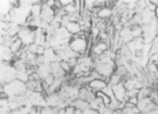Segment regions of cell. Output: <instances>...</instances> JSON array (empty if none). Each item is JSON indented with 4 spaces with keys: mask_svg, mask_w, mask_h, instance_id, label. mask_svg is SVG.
<instances>
[{
    "mask_svg": "<svg viewBox=\"0 0 158 114\" xmlns=\"http://www.w3.org/2000/svg\"><path fill=\"white\" fill-rule=\"evenodd\" d=\"M69 48L76 54H84L88 48V41L86 37L83 35L74 37L69 43Z\"/></svg>",
    "mask_w": 158,
    "mask_h": 114,
    "instance_id": "6da1fadb",
    "label": "cell"
},
{
    "mask_svg": "<svg viewBox=\"0 0 158 114\" xmlns=\"http://www.w3.org/2000/svg\"><path fill=\"white\" fill-rule=\"evenodd\" d=\"M26 85L20 80L13 81L7 85V91L12 95H20L26 91Z\"/></svg>",
    "mask_w": 158,
    "mask_h": 114,
    "instance_id": "7a4b0ae2",
    "label": "cell"
},
{
    "mask_svg": "<svg viewBox=\"0 0 158 114\" xmlns=\"http://www.w3.org/2000/svg\"><path fill=\"white\" fill-rule=\"evenodd\" d=\"M112 93L114 94V97L120 102H126L127 89L124 85V83H120L117 85L111 86Z\"/></svg>",
    "mask_w": 158,
    "mask_h": 114,
    "instance_id": "3957f363",
    "label": "cell"
},
{
    "mask_svg": "<svg viewBox=\"0 0 158 114\" xmlns=\"http://www.w3.org/2000/svg\"><path fill=\"white\" fill-rule=\"evenodd\" d=\"M88 85L91 90L95 94L99 91H104V89L107 87L108 83L102 79H94L90 81Z\"/></svg>",
    "mask_w": 158,
    "mask_h": 114,
    "instance_id": "277c9868",
    "label": "cell"
},
{
    "mask_svg": "<svg viewBox=\"0 0 158 114\" xmlns=\"http://www.w3.org/2000/svg\"><path fill=\"white\" fill-rule=\"evenodd\" d=\"M65 27L67 31L71 34H75V35H77V34L80 33V32L81 31V25L77 22L69 21L65 25Z\"/></svg>",
    "mask_w": 158,
    "mask_h": 114,
    "instance_id": "5b68a950",
    "label": "cell"
},
{
    "mask_svg": "<svg viewBox=\"0 0 158 114\" xmlns=\"http://www.w3.org/2000/svg\"><path fill=\"white\" fill-rule=\"evenodd\" d=\"M71 106H73L75 108H77V109H80L82 111H84L89 108V102L80 98H78L75 100H73V104H71Z\"/></svg>",
    "mask_w": 158,
    "mask_h": 114,
    "instance_id": "8992f818",
    "label": "cell"
},
{
    "mask_svg": "<svg viewBox=\"0 0 158 114\" xmlns=\"http://www.w3.org/2000/svg\"><path fill=\"white\" fill-rule=\"evenodd\" d=\"M95 96H96V97L101 100L105 106H109L111 102V98L109 95H107L103 91H99V92L96 93H95Z\"/></svg>",
    "mask_w": 158,
    "mask_h": 114,
    "instance_id": "52a82bcc",
    "label": "cell"
},
{
    "mask_svg": "<svg viewBox=\"0 0 158 114\" xmlns=\"http://www.w3.org/2000/svg\"><path fill=\"white\" fill-rule=\"evenodd\" d=\"M107 49V46L105 43L101 42L97 44L95 47L93 48V52L95 55H101L106 52V50Z\"/></svg>",
    "mask_w": 158,
    "mask_h": 114,
    "instance_id": "ba28073f",
    "label": "cell"
},
{
    "mask_svg": "<svg viewBox=\"0 0 158 114\" xmlns=\"http://www.w3.org/2000/svg\"><path fill=\"white\" fill-rule=\"evenodd\" d=\"M111 9L107 7L101 8L98 13V15L101 18H106L111 15Z\"/></svg>",
    "mask_w": 158,
    "mask_h": 114,
    "instance_id": "9c48e42d",
    "label": "cell"
},
{
    "mask_svg": "<svg viewBox=\"0 0 158 114\" xmlns=\"http://www.w3.org/2000/svg\"><path fill=\"white\" fill-rule=\"evenodd\" d=\"M122 78L121 76H120L119 75H117L116 73H114L113 75L109 78V85H110V86H112V85L120 83L122 82Z\"/></svg>",
    "mask_w": 158,
    "mask_h": 114,
    "instance_id": "30bf717a",
    "label": "cell"
},
{
    "mask_svg": "<svg viewBox=\"0 0 158 114\" xmlns=\"http://www.w3.org/2000/svg\"><path fill=\"white\" fill-rule=\"evenodd\" d=\"M22 44V43L20 39L16 40V41H13L12 43H11L10 48L11 50V52L14 53L18 52L19 49L20 48Z\"/></svg>",
    "mask_w": 158,
    "mask_h": 114,
    "instance_id": "8fae6325",
    "label": "cell"
},
{
    "mask_svg": "<svg viewBox=\"0 0 158 114\" xmlns=\"http://www.w3.org/2000/svg\"><path fill=\"white\" fill-rule=\"evenodd\" d=\"M58 110L57 108L54 107H47L44 108L41 110V114H58Z\"/></svg>",
    "mask_w": 158,
    "mask_h": 114,
    "instance_id": "7c38bea8",
    "label": "cell"
},
{
    "mask_svg": "<svg viewBox=\"0 0 158 114\" xmlns=\"http://www.w3.org/2000/svg\"><path fill=\"white\" fill-rule=\"evenodd\" d=\"M32 14H33V16H39V14H40L42 12V9L41 8V7L39 6V5L37 4H35L32 7Z\"/></svg>",
    "mask_w": 158,
    "mask_h": 114,
    "instance_id": "4fadbf2b",
    "label": "cell"
},
{
    "mask_svg": "<svg viewBox=\"0 0 158 114\" xmlns=\"http://www.w3.org/2000/svg\"><path fill=\"white\" fill-rule=\"evenodd\" d=\"M60 65L61 67V68H63V70L65 72H68L69 71H71V66L69 65L68 61H62L61 63H60Z\"/></svg>",
    "mask_w": 158,
    "mask_h": 114,
    "instance_id": "5bb4252c",
    "label": "cell"
},
{
    "mask_svg": "<svg viewBox=\"0 0 158 114\" xmlns=\"http://www.w3.org/2000/svg\"><path fill=\"white\" fill-rule=\"evenodd\" d=\"M75 108L73 106H68L65 108V114H75Z\"/></svg>",
    "mask_w": 158,
    "mask_h": 114,
    "instance_id": "9a60e30c",
    "label": "cell"
},
{
    "mask_svg": "<svg viewBox=\"0 0 158 114\" xmlns=\"http://www.w3.org/2000/svg\"><path fill=\"white\" fill-rule=\"evenodd\" d=\"M60 2L61 3V7H64L74 2L73 1H69V0H63V1H60Z\"/></svg>",
    "mask_w": 158,
    "mask_h": 114,
    "instance_id": "2e32d148",
    "label": "cell"
},
{
    "mask_svg": "<svg viewBox=\"0 0 158 114\" xmlns=\"http://www.w3.org/2000/svg\"><path fill=\"white\" fill-rule=\"evenodd\" d=\"M150 2L156 8L158 7V0H153V1H150Z\"/></svg>",
    "mask_w": 158,
    "mask_h": 114,
    "instance_id": "e0dca14e",
    "label": "cell"
},
{
    "mask_svg": "<svg viewBox=\"0 0 158 114\" xmlns=\"http://www.w3.org/2000/svg\"><path fill=\"white\" fill-rule=\"evenodd\" d=\"M146 114H158V107L157 108H156V109L149 112Z\"/></svg>",
    "mask_w": 158,
    "mask_h": 114,
    "instance_id": "ac0fdd59",
    "label": "cell"
},
{
    "mask_svg": "<svg viewBox=\"0 0 158 114\" xmlns=\"http://www.w3.org/2000/svg\"><path fill=\"white\" fill-rule=\"evenodd\" d=\"M154 14H155V16L156 17V18L158 19V7H156L155 10H154Z\"/></svg>",
    "mask_w": 158,
    "mask_h": 114,
    "instance_id": "d6986e66",
    "label": "cell"
},
{
    "mask_svg": "<svg viewBox=\"0 0 158 114\" xmlns=\"http://www.w3.org/2000/svg\"><path fill=\"white\" fill-rule=\"evenodd\" d=\"M112 114H120V112H118V111H115V112H114L112 113Z\"/></svg>",
    "mask_w": 158,
    "mask_h": 114,
    "instance_id": "ffe728a7",
    "label": "cell"
},
{
    "mask_svg": "<svg viewBox=\"0 0 158 114\" xmlns=\"http://www.w3.org/2000/svg\"><path fill=\"white\" fill-rule=\"evenodd\" d=\"M157 95H158V89H157Z\"/></svg>",
    "mask_w": 158,
    "mask_h": 114,
    "instance_id": "44dd1931",
    "label": "cell"
},
{
    "mask_svg": "<svg viewBox=\"0 0 158 114\" xmlns=\"http://www.w3.org/2000/svg\"><path fill=\"white\" fill-rule=\"evenodd\" d=\"M157 28H158V24H157Z\"/></svg>",
    "mask_w": 158,
    "mask_h": 114,
    "instance_id": "7402d4cb",
    "label": "cell"
}]
</instances>
